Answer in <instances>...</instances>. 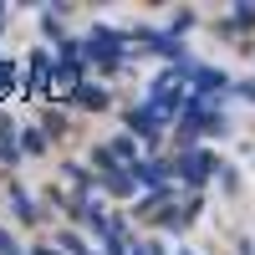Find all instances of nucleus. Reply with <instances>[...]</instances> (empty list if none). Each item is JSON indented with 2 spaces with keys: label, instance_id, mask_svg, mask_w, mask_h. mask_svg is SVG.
<instances>
[]
</instances>
